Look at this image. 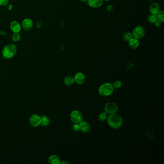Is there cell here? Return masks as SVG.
Here are the masks:
<instances>
[{"mask_svg": "<svg viewBox=\"0 0 164 164\" xmlns=\"http://www.w3.org/2000/svg\"><path fill=\"white\" fill-rule=\"evenodd\" d=\"M70 119L73 123L79 124L83 120V115L80 111L73 110L70 113Z\"/></svg>", "mask_w": 164, "mask_h": 164, "instance_id": "8992f818", "label": "cell"}, {"mask_svg": "<svg viewBox=\"0 0 164 164\" xmlns=\"http://www.w3.org/2000/svg\"><path fill=\"white\" fill-rule=\"evenodd\" d=\"M157 20V15L155 14H151L150 15L148 16L147 17V21L148 23L151 24H155L156 21Z\"/></svg>", "mask_w": 164, "mask_h": 164, "instance_id": "e0dca14e", "label": "cell"}, {"mask_svg": "<svg viewBox=\"0 0 164 164\" xmlns=\"http://www.w3.org/2000/svg\"><path fill=\"white\" fill-rule=\"evenodd\" d=\"M33 26L32 20L29 18H26L23 20L22 23V27L26 31H30Z\"/></svg>", "mask_w": 164, "mask_h": 164, "instance_id": "9c48e42d", "label": "cell"}, {"mask_svg": "<svg viewBox=\"0 0 164 164\" xmlns=\"http://www.w3.org/2000/svg\"><path fill=\"white\" fill-rule=\"evenodd\" d=\"M17 48L14 44H9L5 46L2 51V55L5 59H11L17 53Z\"/></svg>", "mask_w": 164, "mask_h": 164, "instance_id": "7a4b0ae2", "label": "cell"}, {"mask_svg": "<svg viewBox=\"0 0 164 164\" xmlns=\"http://www.w3.org/2000/svg\"><path fill=\"white\" fill-rule=\"evenodd\" d=\"M114 89H119L122 85V82L120 81H115L112 84Z\"/></svg>", "mask_w": 164, "mask_h": 164, "instance_id": "603a6c76", "label": "cell"}, {"mask_svg": "<svg viewBox=\"0 0 164 164\" xmlns=\"http://www.w3.org/2000/svg\"><path fill=\"white\" fill-rule=\"evenodd\" d=\"M60 164H70L68 162H67V161H63L62 162H60Z\"/></svg>", "mask_w": 164, "mask_h": 164, "instance_id": "83f0119b", "label": "cell"}, {"mask_svg": "<svg viewBox=\"0 0 164 164\" xmlns=\"http://www.w3.org/2000/svg\"><path fill=\"white\" fill-rule=\"evenodd\" d=\"M75 82L78 85H82L85 82L86 77L84 74L81 71H79L76 73L74 77Z\"/></svg>", "mask_w": 164, "mask_h": 164, "instance_id": "ba28073f", "label": "cell"}, {"mask_svg": "<svg viewBox=\"0 0 164 164\" xmlns=\"http://www.w3.org/2000/svg\"><path fill=\"white\" fill-rule=\"evenodd\" d=\"M10 29L13 33H19L21 31V26L18 22L14 21L10 24Z\"/></svg>", "mask_w": 164, "mask_h": 164, "instance_id": "7c38bea8", "label": "cell"}, {"mask_svg": "<svg viewBox=\"0 0 164 164\" xmlns=\"http://www.w3.org/2000/svg\"><path fill=\"white\" fill-rule=\"evenodd\" d=\"M64 83L67 86H71L75 83L74 78L72 76H67L64 79Z\"/></svg>", "mask_w": 164, "mask_h": 164, "instance_id": "2e32d148", "label": "cell"}, {"mask_svg": "<svg viewBox=\"0 0 164 164\" xmlns=\"http://www.w3.org/2000/svg\"><path fill=\"white\" fill-rule=\"evenodd\" d=\"M73 129L74 131H78L80 130V128H79V124L78 123H74V124L73 125Z\"/></svg>", "mask_w": 164, "mask_h": 164, "instance_id": "cb8c5ba5", "label": "cell"}, {"mask_svg": "<svg viewBox=\"0 0 164 164\" xmlns=\"http://www.w3.org/2000/svg\"><path fill=\"white\" fill-rule=\"evenodd\" d=\"M128 42H129L128 45L129 48L133 50L137 49L140 45V42L138 39H137L134 37L129 40Z\"/></svg>", "mask_w": 164, "mask_h": 164, "instance_id": "4fadbf2b", "label": "cell"}, {"mask_svg": "<svg viewBox=\"0 0 164 164\" xmlns=\"http://www.w3.org/2000/svg\"><path fill=\"white\" fill-rule=\"evenodd\" d=\"M114 88L113 85L110 83H105L101 85L99 87L98 92L100 95L104 97H107L111 95L114 92Z\"/></svg>", "mask_w": 164, "mask_h": 164, "instance_id": "3957f363", "label": "cell"}, {"mask_svg": "<svg viewBox=\"0 0 164 164\" xmlns=\"http://www.w3.org/2000/svg\"><path fill=\"white\" fill-rule=\"evenodd\" d=\"M21 36L19 33H14L12 36V40L14 41H16V42L19 41L21 40Z\"/></svg>", "mask_w": 164, "mask_h": 164, "instance_id": "7402d4cb", "label": "cell"}, {"mask_svg": "<svg viewBox=\"0 0 164 164\" xmlns=\"http://www.w3.org/2000/svg\"><path fill=\"white\" fill-rule=\"evenodd\" d=\"M29 122L30 124L34 127L39 126L41 123V117L36 114H33L29 117Z\"/></svg>", "mask_w": 164, "mask_h": 164, "instance_id": "52a82bcc", "label": "cell"}, {"mask_svg": "<svg viewBox=\"0 0 164 164\" xmlns=\"http://www.w3.org/2000/svg\"><path fill=\"white\" fill-rule=\"evenodd\" d=\"M48 161L50 164H59L61 162V160L57 155H53L49 157Z\"/></svg>", "mask_w": 164, "mask_h": 164, "instance_id": "9a60e30c", "label": "cell"}, {"mask_svg": "<svg viewBox=\"0 0 164 164\" xmlns=\"http://www.w3.org/2000/svg\"><path fill=\"white\" fill-rule=\"evenodd\" d=\"M79 124L80 130L82 132L87 133L90 131L91 127L87 122L82 120L81 123H79Z\"/></svg>", "mask_w": 164, "mask_h": 164, "instance_id": "5bb4252c", "label": "cell"}, {"mask_svg": "<svg viewBox=\"0 0 164 164\" xmlns=\"http://www.w3.org/2000/svg\"><path fill=\"white\" fill-rule=\"evenodd\" d=\"M107 9L108 12H111L113 10V6L112 5H108L107 6Z\"/></svg>", "mask_w": 164, "mask_h": 164, "instance_id": "4316f807", "label": "cell"}, {"mask_svg": "<svg viewBox=\"0 0 164 164\" xmlns=\"http://www.w3.org/2000/svg\"><path fill=\"white\" fill-rule=\"evenodd\" d=\"M132 38H133L132 33L129 32H127L124 34L123 36V39L124 41H129Z\"/></svg>", "mask_w": 164, "mask_h": 164, "instance_id": "ffe728a7", "label": "cell"}, {"mask_svg": "<svg viewBox=\"0 0 164 164\" xmlns=\"http://www.w3.org/2000/svg\"><path fill=\"white\" fill-rule=\"evenodd\" d=\"M87 2L91 7L97 8L100 7L103 5V0H88Z\"/></svg>", "mask_w": 164, "mask_h": 164, "instance_id": "30bf717a", "label": "cell"}, {"mask_svg": "<svg viewBox=\"0 0 164 164\" xmlns=\"http://www.w3.org/2000/svg\"><path fill=\"white\" fill-rule=\"evenodd\" d=\"M108 117V114L106 112L104 111V112L101 113L100 114H99L98 119L100 121L103 122L107 120Z\"/></svg>", "mask_w": 164, "mask_h": 164, "instance_id": "d6986e66", "label": "cell"}, {"mask_svg": "<svg viewBox=\"0 0 164 164\" xmlns=\"http://www.w3.org/2000/svg\"><path fill=\"white\" fill-rule=\"evenodd\" d=\"M107 122L110 127L114 129H118L121 127L123 125L122 117L117 113L110 114L108 115Z\"/></svg>", "mask_w": 164, "mask_h": 164, "instance_id": "6da1fadb", "label": "cell"}, {"mask_svg": "<svg viewBox=\"0 0 164 164\" xmlns=\"http://www.w3.org/2000/svg\"><path fill=\"white\" fill-rule=\"evenodd\" d=\"M41 124L43 126H46L47 125H48L50 123V119H49V117L46 115H41Z\"/></svg>", "mask_w": 164, "mask_h": 164, "instance_id": "ac0fdd59", "label": "cell"}, {"mask_svg": "<svg viewBox=\"0 0 164 164\" xmlns=\"http://www.w3.org/2000/svg\"><path fill=\"white\" fill-rule=\"evenodd\" d=\"M160 10V6L157 3L153 2L149 6V11L151 14L157 15Z\"/></svg>", "mask_w": 164, "mask_h": 164, "instance_id": "8fae6325", "label": "cell"}, {"mask_svg": "<svg viewBox=\"0 0 164 164\" xmlns=\"http://www.w3.org/2000/svg\"><path fill=\"white\" fill-rule=\"evenodd\" d=\"M119 107L116 103L113 102H108L105 105L104 110L108 114L117 113L119 111Z\"/></svg>", "mask_w": 164, "mask_h": 164, "instance_id": "5b68a950", "label": "cell"}, {"mask_svg": "<svg viewBox=\"0 0 164 164\" xmlns=\"http://www.w3.org/2000/svg\"><path fill=\"white\" fill-rule=\"evenodd\" d=\"M132 33L134 38L140 40L145 36V30L142 26H137L133 29Z\"/></svg>", "mask_w": 164, "mask_h": 164, "instance_id": "277c9868", "label": "cell"}, {"mask_svg": "<svg viewBox=\"0 0 164 164\" xmlns=\"http://www.w3.org/2000/svg\"><path fill=\"white\" fill-rule=\"evenodd\" d=\"M9 3V0H0V5L5 6Z\"/></svg>", "mask_w": 164, "mask_h": 164, "instance_id": "d4e9b609", "label": "cell"}, {"mask_svg": "<svg viewBox=\"0 0 164 164\" xmlns=\"http://www.w3.org/2000/svg\"><path fill=\"white\" fill-rule=\"evenodd\" d=\"M162 22L160 21L159 20H157L154 24L155 25V26L157 27H160L162 25Z\"/></svg>", "mask_w": 164, "mask_h": 164, "instance_id": "484cf974", "label": "cell"}, {"mask_svg": "<svg viewBox=\"0 0 164 164\" xmlns=\"http://www.w3.org/2000/svg\"><path fill=\"white\" fill-rule=\"evenodd\" d=\"M104 1H107V2H108V1H109V0H104Z\"/></svg>", "mask_w": 164, "mask_h": 164, "instance_id": "f546056e", "label": "cell"}, {"mask_svg": "<svg viewBox=\"0 0 164 164\" xmlns=\"http://www.w3.org/2000/svg\"><path fill=\"white\" fill-rule=\"evenodd\" d=\"M149 1H153V0H148Z\"/></svg>", "mask_w": 164, "mask_h": 164, "instance_id": "4dcf8cb0", "label": "cell"}, {"mask_svg": "<svg viewBox=\"0 0 164 164\" xmlns=\"http://www.w3.org/2000/svg\"><path fill=\"white\" fill-rule=\"evenodd\" d=\"M79 1L82 2H87V1H88V0H79Z\"/></svg>", "mask_w": 164, "mask_h": 164, "instance_id": "f1b7e54d", "label": "cell"}, {"mask_svg": "<svg viewBox=\"0 0 164 164\" xmlns=\"http://www.w3.org/2000/svg\"><path fill=\"white\" fill-rule=\"evenodd\" d=\"M157 20L163 23L164 22V11L163 10H160L157 15Z\"/></svg>", "mask_w": 164, "mask_h": 164, "instance_id": "44dd1931", "label": "cell"}]
</instances>
